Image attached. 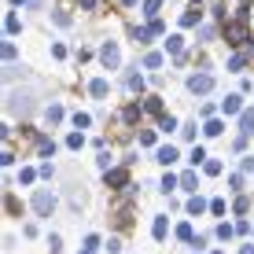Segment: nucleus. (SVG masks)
I'll use <instances>...</instances> for the list:
<instances>
[{"label": "nucleus", "instance_id": "7", "mask_svg": "<svg viewBox=\"0 0 254 254\" xmlns=\"http://www.w3.org/2000/svg\"><path fill=\"white\" fill-rule=\"evenodd\" d=\"M240 136H254V111H243V118H240Z\"/></svg>", "mask_w": 254, "mask_h": 254}, {"label": "nucleus", "instance_id": "37", "mask_svg": "<svg viewBox=\"0 0 254 254\" xmlns=\"http://www.w3.org/2000/svg\"><path fill=\"white\" fill-rule=\"evenodd\" d=\"M81 254H89V251H81Z\"/></svg>", "mask_w": 254, "mask_h": 254}, {"label": "nucleus", "instance_id": "24", "mask_svg": "<svg viewBox=\"0 0 254 254\" xmlns=\"http://www.w3.org/2000/svg\"><path fill=\"white\" fill-rule=\"evenodd\" d=\"M243 63H247V56H243V52H240V56H232V59H229V70H240Z\"/></svg>", "mask_w": 254, "mask_h": 254}, {"label": "nucleus", "instance_id": "28", "mask_svg": "<svg viewBox=\"0 0 254 254\" xmlns=\"http://www.w3.org/2000/svg\"><path fill=\"white\" fill-rule=\"evenodd\" d=\"M159 129H162V133H170V129H177V122H173V118H162V122H159Z\"/></svg>", "mask_w": 254, "mask_h": 254}, {"label": "nucleus", "instance_id": "29", "mask_svg": "<svg viewBox=\"0 0 254 254\" xmlns=\"http://www.w3.org/2000/svg\"><path fill=\"white\" fill-rule=\"evenodd\" d=\"M191 162H195V166L206 162V151H203V147H195V151H191Z\"/></svg>", "mask_w": 254, "mask_h": 254}, {"label": "nucleus", "instance_id": "30", "mask_svg": "<svg viewBox=\"0 0 254 254\" xmlns=\"http://www.w3.org/2000/svg\"><path fill=\"white\" fill-rule=\"evenodd\" d=\"M33 177H37V173H33V170H22V173H19V185H30Z\"/></svg>", "mask_w": 254, "mask_h": 254}, {"label": "nucleus", "instance_id": "3", "mask_svg": "<svg viewBox=\"0 0 254 254\" xmlns=\"http://www.w3.org/2000/svg\"><path fill=\"white\" fill-rule=\"evenodd\" d=\"M52 206H56V195H52L48 188H41L37 195H33V210H37V214H52Z\"/></svg>", "mask_w": 254, "mask_h": 254}, {"label": "nucleus", "instance_id": "32", "mask_svg": "<svg viewBox=\"0 0 254 254\" xmlns=\"http://www.w3.org/2000/svg\"><path fill=\"white\" fill-rule=\"evenodd\" d=\"M81 7H96V0H81Z\"/></svg>", "mask_w": 254, "mask_h": 254}, {"label": "nucleus", "instance_id": "8", "mask_svg": "<svg viewBox=\"0 0 254 254\" xmlns=\"http://www.w3.org/2000/svg\"><path fill=\"white\" fill-rule=\"evenodd\" d=\"M243 96H225V100H221V111H225V115H236V111H240L243 107Z\"/></svg>", "mask_w": 254, "mask_h": 254}, {"label": "nucleus", "instance_id": "20", "mask_svg": "<svg viewBox=\"0 0 254 254\" xmlns=\"http://www.w3.org/2000/svg\"><path fill=\"white\" fill-rule=\"evenodd\" d=\"M203 170L210 173V177H214V173H221V162H217V159H206V162H203Z\"/></svg>", "mask_w": 254, "mask_h": 254}, {"label": "nucleus", "instance_id": "5", "mask_svg": "<svg viewBox=\"0 0 254 254\" xmlns=\"http://www.w3.org/2000/svg\"><path fill=\"white\" fill-rule=\"evenodd\" d=\"M100 59H103V66H107V70H115V66L122 63V56H118V45H115V41H107V45L100 48Z\"/></svg>", "mask_w": 254, "mask_h": 254}, {"label": "nucleus", "instance_id": "9", "mask_svg": "<svg viewBox=\"0 0 254 254\" xmlns=\"http://www.w3.org/2000/svg\"><path fill=\"white\" fill-rule=\"evenodd\" d=\"M159 162H162V166L177 162V147H173V144H166V147H159Z\"/></svg>", "mask_w": 254, "mask_h": 254}, {"label": "nucleus", "instance_id": "14", "mask_svg": "<svg viewBox=\"0 0 254 254\" xmlns=\"http://www.w3.org/2000/svg\"><path fill=\"white\" fill-rule=\"evenodd\" d=\"M89 92H92V96H107V81H103V77H96V81L89 85Z\"/></svg>", "mask_w": 254, "mask_h": 254}, {"label": "nucleus", "instance_id": "10", "mask_svg": "<svg viewBox=\"0 0 254 254\" xmlns=\"http://www.w3.org/2000/svg\"><path fill=\"white\" fill-rule=\"evenodd\" d=\"M151 232H155V240H166V232H170V221H166V217H155Z\"/></svg>", "mask_w": 254, "mask_h": 254}, {"label": "nucleus", "instance_id": "16", "mask_svg": "<svg viewBox=\"0 0 254 254\" xmlns=\"http://www.w3.org/2000/svg\"><path fill=\"white\" fill-rule=\"evenodd\" d=\"M159 4H162V0H144V15H147V19L159 15Z\"/></svg>", "mask_w": 254, "mask_h": 254}, {"label": "nucleus", "instance_id": "1", "mask_svg": "<svg viewBox=\"0 0 254 254\" xmlns=\"http://www.w3.org/2000/svg\"><path fill=\"white\" fill-rule=\"evenodd\" d=\"M225 37H229V45H247V41H251L247 22H232L229 30H225Z\"/></svg>", "mask_w": 254, "mask_h": 254}, {"label": "nucleus", "instance_id": "33", "mask_svg": "<svg viewBox=\"0 0 254 254\" xmlns=\"http://www.w3.org/2000/svg\"><path fill=\"white\" fill-rule=\"evenodd\" d=\"M240 254H254V247H243V251H240Z\"/></svg>", "mask_w": 254, "mask_h": 254}, {"label": "nucleus", "instance_id": "27", "mask_svg": "<svg viewBox=\"0 0 254 254\" xmlns=\"http://www.w3.org/2000/svg\"><path fill=\"white\" fill-rule=\"evenodd\" d=\"M41 155H56V144H52V140H41Z\"/></svg>", "mask_w": 254, "mask_h": 254}, {"label": "nucleus", "instance_id": "23", "mask_svg": "<svg viewBox=\"0 0 254 254\" xmlns=\"http://www.w3.org/2000/svg\"><path fill=\"white\" fill-rule=\"evenodd\" d=\"M81 144H85L81 133H70V136H66V147H81Z\"/></svg>", "mask_w": 254, "mask_h": 254}, {"label": "nucleus", "instance_id": "12", "mask_svg": "<svg viewBox=\"0 0 254 254\" xmlns=\"http://www.w3.org/2000/svg\"><path fill=\"white\" fill-rule=\"evenodd\" d=\"M203 210H206V199L203 195H191L188 199V214H203Z\"/></svg>", "mask_w": 254, "mask_h": 254}, {"label": "nucleus", "instance_id": "21", "mask_svg": "<svg viewBox=\"0 0 254 254\" xmlns=\"http://www.w3.org/2000/svg\"><path fill=\"white\" fill-rule=\"evenodd\" d=\"M155 144V133L151 129H144V133H140V147H151Z\"/></svg>", "mask_w": 254, "mask_h": 254}, {"label": "nucleus", "instance_id": "18", "mask_svg": "<svg viewBox=\"0 0 254 254\" xmlns=\"http://www.w3.org/2000/svg\"><path fill=\"white\" fill-rule=\"evenodd\" d=\"M217 133H221V122H217V118H206V136H217Z\"/></svg>", "mask_w": 254, "mask_h": 254}, {"label": "nucleus", "instance_id": "22", "mask_svg": "<svg viewBox=\"0 0 254 254\" xmlns=\"http://www.w3.org/2000/svg\"><path fill=\"white\" fill-rule=\"evenodd\" d=\"M173 188H177V177H173V173H166V177H162V191H173Z\"/></svg>", "mask_w": 254, "mask_h": 254}, {"label": "nucleus", "instance_id": "17", "mask_svg": "<svg viewBox=\"0 0 254 254\" xmlns=\"http://www.w3.org/2000/svg\"><path fill=\"white\" fill-rule=\"evenodd\" d=\"M144 63H147V70H155V66H162V56H159V52H147Z\"/></svg>", "mask_w": 254, "mask_h": 254}, {"label": "nucleus", "instance_id": "36", "mask_svg": "<svg viewBox=\"0 0 254 254\" xmlns=\"http://www.w3.org/2000/svg\"><path fill=\"white\" fill-rule=\"evenodd\" d=\"M214 254H225V251H214Z\"/></svg>", "mask_w": 254, "mask_h": 254}, {"label": "nucleus", "instance_id": "13", "mask_svg": "<svg viewBox=\"0 0 254 254\" xmlns=\"http://www.w3.org/2000/svg\"><path fill=\"white\" fill-rule=\"evenodd\" d=\"M166 48H170L173 56L181 59V52H185V37H170V41H166Z\"/></svg>", "mask_w": 254, "mask_h": 254}, {"label": "nucleus", "instance_id": "34", "mask_svg": "<svg viewBox=\"0 0 254 254\" xmlns=\"http://www.w3.org/2000/svg\"><path fill=\"white\" fill-rule=\"evenodd\" d=\"M122 4H126V7H133V4H136V0H122Z\"/></svg>", "mask_w": 254, "mask_h": 254}, {"label": "nucleus", "instance_id": "15", "mask_svg": "<svg viewBox=\"0 0 254 254\" xmlns=\"http://www.w3.org/2000/svg\"><path fill=\"white\" fill-rule=\"evenodd\" d=\"M177 240H185V243H188V240H195V236H191V225H188V221H181V225H177Z\"/></svg>", "mask_w": 254, "mask_h": 254}, {"label": "nucleus", "instance_id": "19", "mask_svg": "<svg viewBox=\"0 0 254 254\" xmlns=\"http://www.w3.org/2000/svg\"><path fill=\"white\" fill-rule=\"evenodd\" d=\"M129 89H133V92H144V77H140V74H133V77H129Z\"/></svg>", "mask_w": 254, "mask_h": 254}, {"label": "nucleus", "instance_id": "2", "mask_svg": "<svg viewBox=\"0 0 254 254\" xmlns=\"http://www.w3.org/2000/svg\"><path fill=\"white\" fill-rule=\"evenodd\" d=\"M188 89L195 92V96H203V92L214 89V77H210V74H191V77H188Z\"/></svg>", "mask_w": 254, "mask_h": 254}, {"label": "nucleus", "instance_id": "4", "mask_svg": "<svg viewBox=\"0 0 254 254\" xmlns=\"http://www.w3.org/2000/svg\"><path fill=\"white\" fill-rule=\"evenodd\" d=\"M30 96H19V92H11L7 96V111H11V115H30Z\"/></svg>", "mask_w": 254, "mask_h": 254}, {"label": "nucleus", "instance_id": "25", "mask_svg": "<svg viewBox=\"0 0 254 254\" xmlns=\"http://www.w3.org/2000/svg\"><path fill=\"white\" fill-rule=\"evenodd\" d=\"M4 30H7V33H19V19H15V15H7V22H4Z\"/></svg>", "mask_w": 254, "mask_h": 254}, {"label": "nucleus", "instance_id": "26", "mask_svg": "<svg viewBox=\"0 0 254 254\" xmlns=\"http://www.w3.org/2000/svg\"><path fill=\"white\" fill-rule=\"evenodd\" d=\"M89 122H92V118H89V115H81V111H77V115H74V126H77V129H85V126H89Z\"/></svg>", "mask_w": 254, "mask_h": 254}, {"label": "nucleus", "instance_id": "6", "mask_svg": "<svg viewBox=\"0 0 254 254\" xmlns=\"http://www.w3.org/2000/svg\"><path fill=\"white\" fill-rule=\"evenodd\" d=\"M129 173L126 170H107V188H126Z\"/></svg>", "mask_w": 254, "mask_h": 254}, {"label": "nucleus", "instance_id": "35", "mask_svg": "<svg viewBox=\"0 0 254 254\" xmlns=\"http://www.w3.org/2000/svg\"><path fill=\"white\" fill-rule=\"evenodd\" d=\"M11 4H30V0H11Z\"/></svg>", "mask_w": 254, "mask_h": 254}, {"label": "nucleus", "instance_id": "11", "mask_svg": "<svg viewBox=\"0 0 254 254\" xmlns=\"http://www.w3.org/2000/svg\"><path fill=\"white\" fill-rule=\"evenodd\" d=\"M45 118H48V126H56V122H63V107H59V103H52V107L45 111Z\"/></svg>", "mask_w": 254, "mask_h": 254}, {"label": "nucleus", "instance_id": "31", "mask_svg": "<svg viewBox=\"0 0 254 254\" xmlns=\"http://www.w3.org/2000/svg\"><path fill=\"white\" fill-rule=\"evenodd\" d=\"M181 22H185V26H195V22H199V15H195V11H185V19H181Z\"/></svg>", "mask_w": 254, "mask_h": 254}]
</instances>
